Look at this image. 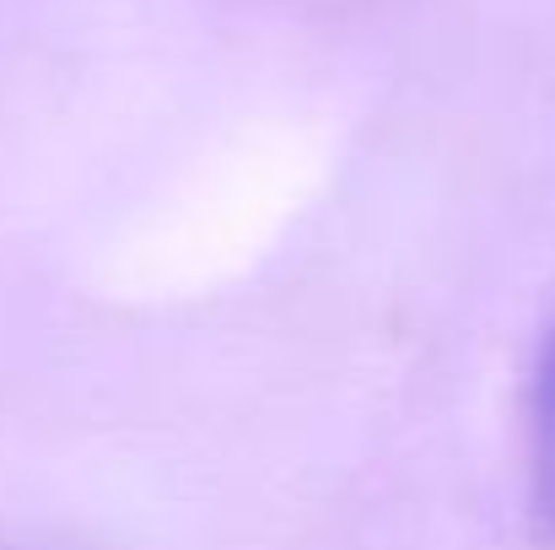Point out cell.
<instances>
[{
    "instance_id": "1",
    "label": "cell",
    "mask_w": 555,
    "mask_h": 550,
    "mask_svg": "<svg viewBox=\"0 0 555 550\" xmlns=\"http://www.w3.org/2000/svg\"><path fill=\"white\" fill-rule=\"evenodd\" d=\"M524 497L529 529L540 546H555V314L540 335L524 399Z\"/></svg>"
}]
</instances>
